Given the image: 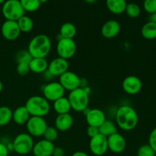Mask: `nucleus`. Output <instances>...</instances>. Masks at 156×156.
I'll return each instance as SVG.
<instances>
[{"mask_svg":"<svg viewBox=\"0 0 156 156\" xmlns=\"http://www.w3.org/2000/svg\"><path fill=\"white\" fill-rule=\"evenodd\" d=\"M115 117L117 126L124 131L133 130L139 123L136 111L129 105L120 107L117 109Z\"/></svg>","mask_w":156,"mask_h":156,"instance_id":"f257e3e1","label":"nucleus"},{"mask_svg":"<svg viewBox=\"0 0 156 156\" xmlns=\"http://www.w3.org/2000/svg\"><path fill=\"white\" fill-rule=\"evenodd\" d=\"M51 50V41L46 34H38L29 42L27 50L33 58H45Z\"/></svg>","mask_w":156,"mask_h":156,"instance_id":"f03ea898","label":"nucleus"},{"mask_svg":"<svg viewBox=\"0 0 156 156\" xmlns=\"http://www.w3.org/2000/svg\"><path fill=\"white\" fill-rule=\"evenodd\" d=\"M24 107L28 111L30 117H44L49 114L50 105L44 96L35 95L29 98Z\"/></svg>","mask_w":156,"mask_h":156,"instance_id":"7ed1b4c3","label":"nucleus"},{"mask_svg":"<svg viewBox=\"0 0 156 156\" xmlns=\"http://www.w3.org/2000/svg\"><path fill=\"white\" fill-rule=\"evenodd\" d=\"M67 98L73 111L83 112L88 108L89 104V94H87L84 88H78L70 91Z\"/></svg>","mask_w":156,"mask_h":156,"instance_id":"20e7f679","label":"nucleus"},{"mask_svg":"<svg viewBox=\"0 0 156 156\" xmlns=\"http://www.w3.org/2000/svg\"><path fill=\"white\" fill-rule=\"evenodd\" d=\"M2 12L6 20L15 21H18L26 13L19 0L5 1L2 7Z\"/></svg>","mask_w":156,"mask_h":156,"instance_id":"39448f33","label":"nucleus"},{"mask_svg":"<svg viewBox=\"0 0 156 156\" xmlns=\"http://www.w3.org/2000/svg\"><path fill=\"white\" fill-rule=\"evenodd\" d=\"M14 151L19 155H27L33 149L34 140L30 135L25 133H20L14 139Z\"/></svg>","mask_w":156,"mask_h":156,"instance_id":"423d86ee","label":"nucleus"},{"mask_svg":"<svg viewBox=\"0 0 156 156\" xmlns=\"http://www.w3.org/2000/svg\"><path fill=\"white\" fill-rule=\"evenodd\" d=\"M77 47L73 39L60 38L56 44V52L59 57L68 60L76 54Z\"/></svg>","mask_w":156,"mask_h":156,"instance_id":"0eeeda50","label":"nucleus"},{"mask_svg":"<svg viewBox=\"0 0 156 156\" xmlns=\"http://www.w3.org/2000/svg\"><path fill=\"white\" fill-rule=\"evenodd\" d=\"M47 126V123L44 117H30L26 123L28 134L35 137L42 136Z\"/></svg>","mask_w":156,"mask_h":156,"instance_id":"6e6552de","label":"nucleus"},{"mask_svg":"<svg viewBox=\"0 0 156 156\" xmlns=\"http://www.w3.org/2000/svg\"><path fill=\"white\" fill-rule=\"evenodd\" d=\"M65 89L59 82H52L44 85L43 94L48 101H56L58 99L64 97Z\"/></svg>","mask_w":156,"mask_h":156,"instance_id":"1a4fd4ad","label":"nucleus"},{"mask_svg":"<svg viewBox=\"0 0 156 156\" xmlns=\"http://www.w3.org/2000/svg\"><path fill=\"white\" fill-rule=\"evenodd\" d=\"M89 149L91 153L94 155H103L108 152V138L101 134H98L96 136L90 140Z\"/></svg>","mask_w":156,"mask_h":156,"instance_id":"9d476101","label":"nucleus"},{"mask_svg":"<svg viewBox=\"0 0 156 156\" xmlns=\"http://www.w3.org/2000/svg\"><path fill=\"white\" fill-rule=\"evenodd\" d=\"M81 79L76 73L72 71L66 72L59 76V82L65 91H72L78 88H80Z\"/></svg>","mask_w":156,"mask_h":156,"instance_id":"9b49d317","label":"nucleus"},{"mask_svg":"<svg viewBox=\"0 0 156 156\" xmlns=\"http://www.w3.org/2000/svg\"><path fill=\"white\" fill-rule=\"evenodd\" d=\"M1 32L3 37L8 41H15L21 33L17 21L8 20H5L3 22L1 27Z\"/></svg>","mask_w":156,"mask_h":156,"instance_id":"f8f14e48","label":"nucleus"},{"mask_svg":"<svg viewBox=\"0 0 156 156\" xmlns=\"http://www.w3.org/2000/svg\"><path fill=\"white\" fill-rule=\"evenodd\" d=\"M123 89L126 94H136L141 91L143 82L141 79L136 76H129L125 78L122 83Z\"/></svg>","mask_w":156,"mask_h":156,"instance_id":"ddd939ff","label":"nucleus"},{"mask_svg":"<svg viewBox=\"0 0 156 156\" xmlns=\"http://www.w3.org/2000/svg\"><path fill=\"white\" fill-rule=\"evenodd\" d=\"M69 62L65 59L60 57H56L53 59L50 63L48 64L49 73L54 77V76H60L66 72L69 71Z\"/></svg>","mask_w":156,"mask_h":156,"instance_id":"4468645a","label":"nucleus"},{"mask_svg":"<svg viewBox=\"0 0 156 156\" xmlns=\"http://www.w3.org/2000/svg\"><path fill=\"white\" fill-rule=\"evenodd\" d=\"M85 116L88 126H94V127L99 128L106 120L105 112L98 108L89 109Z\"/></svg>","mask_w":156,"mask_h":156,"instance_id":"2eb2a0df","label":"nucleus"},{"mask_svg":"<svg viewBox=\"0 0 156 156\" xmlns=\"http://www.w3.org/2000/svg\"><path fill=\"white\" fill-rule=\"evenodd\" d=\"M108 149L114 153H121L126 147V140L121 134L114 133L108 137Z\"/></svg>","mask_w":156,"mask_h":156,"instance_id":"dca6fc26","label":"nucleus"},{"mask_svg":"<svg viewBox=\"0 0 156 156\" xmlns=\"http://www.w3.org/2000/svg\"><path fill=\"white\" fill-rule=\"evenodd\" d=\"M54 147L53 143L42 140L34 145L32 152L34 156H52Z\"/></svg>","mask_w":156,"mask_h":156,"instance_id":"f3484780","label":"nucleus"},{"mask_svg":"<svg viewBox=\"0 0 156 156\" xmlns=\"http://www.w3.org/2000/svg\"><path fill=\"white\" fill-rule=\"evenodd\" d=\"M120 31V23L115 20H109L103 24L101 34L107 39H112L117 37Z\"/></svg>","mask_w":156,"mask_h":156,"instance_id":"a211bd4d","label":"nucleus"},{"mask_svg":"<svg viewBox=\"0 0 156 156\" xmlns=\"http://www.w3.org/2000/svg\"><path fill=\"white\" fill-rule=\"evenodd\" d=\"M73 125V117L70 114H59L55 120V128L58 131L65 132Z\"/></svg>","mask_w":156,"mask_h":156,"instance_id":"6ab92c4d","label":"nucleus"},{"mask_svg":"<svg viewBox=\"0 0 156 156\" xmlns=\"http://www.w3.org/2000/svg\"><path fill=\"white\" fill-rule=\"evenodd\" d=\"M30 115L24 106L17 108L12 114V120L18 125H24L27 123Z\"/></svg>","mask_w":156,"mask_h":156,"instance_id":"aec40b11","label":"nucleus"},{"mask_svg":"<svg viewBox=\"0 0 156 156\" xmlns=\"http://www.w3.org/2000/svg\"><path fill=\"white\" fill-rule=\"evenodd\" d=\"M48 62L45 58H33L29 63L30 72L44 73L48 69Z\"/></svg>","mask_w":156,"mask_h":156,"instance_id":"412c9836","label":"nucleus"},{"mask_svg":"<svg viewBox=\"0 0 156 156\" xmlns=\"http://www.w3.org/2000/svg\"><path fill=\"white\" fill-rule=\"evenodd\" d=\"M127 3L124 0H108L106 5L108 10L114 15H120L125 12Z\"/></svg>","mask_w":156,"mask_h":156,"instance_id":"4be33fe9","label":"nucleus"},{"mask_svg":"<svg viewBox=\"0 0 156 156\" xmlns=\"http://www.w3.org/2000/svg\"><path fill=\"white\" fill-rule=\"evenodd\" d=\"M53 109L59 115V114H69V111H71L72 108L68 98L62 97L53 102Z\"/></svg>","mask_w":156,"mask_h":156,"instance_id":"5701e85b","label":"nucleus"},{"mask_svg":"<svg viewBox=\"0 0 156 156\" xmlns=\"http://www.w3.org/2000/svg\"><path fill=\"white\" fill-rule=\"evenodd\" d=\"M77 33L76 26L71 22H66L62 24L59 29L61 38L65 39H73Z\"/></svg>","mask_w":156,"mask_h":156,"instance_id":"b1692460","label":"nucleus"},{"mask_svg":"<svg viewBox=\"0 0 156 156\" xmlns=\"http://www.w3.org/2000/svg\"><path fill=\"white\" fill-rule=\"evenodd\" d=\"M99 133L101 135L105 136L108 138L110 136L113 135L114 133H117V127L115 123L112 122L111 120H106L104 122L103 124L98 128Z\"/></svg>","mask_w":156,"mask_h":156,"instance_id":"393cba45","label":"nucleus"},{"mask_svg":"<svg viewBox=\"0 0 156 156\" xmlns=\"http://www.w3.org/2000/svg\"><path fill=\"white\" fill-rule=\"evenodd\" d=\"M141 34L145 39L154 40L156 38V24L148 21L142 27Z\"/></svg>","mask_w":156,"mask_h":156,"instance_id":"a878e982","label":"nucleus"},{"mask_svg":"<svg viewBox=\"0 0 156 156\" xmlns=\"http://www.w3.org/2000/svg\"><path fill=\"white\" fill-rule=\"evenodd\" d=\"M17 23H18L21 32H24V33H27V32L31 31L32 29L34 28V25L32 18L26 15L21 17L17 21Z\"/></svg>","mask_w":156,"mask_h":156,"instance_id":"bb28decb","label":"nucleus"},{"mask_svg":"<svg viewBox=\"0 0 156 156\" xmlns=\"http://www.w3.org/2000/svg\"><path fill=\"white\" fill-rule=\"evenodd\" d=\"M13 111L7 106L0 107V126H5L12 120Z\"/></svg>","mask_w":156,"mask_h":156,"instance_id":"cd10ccee","label":"nucleus"},{"mask_svg":"<svg viewBox=\"0 0 156 156\" xmlns=\"http://www.w3.org/2000/svg\"><path fill=\"white\" fill-rule=\"evenodd\" d=\"M21 2L25 12H35L41 7V5L40 0H21Z\"/></svg>","mask_w":156,"mask_h":156,"instance_id":"c85d7f7f","label":"nucleus"},{"mask_svg":"<svg viewBox=\"0 0 156 156\" xmlns=\"http://www.w3.org/2000/svg\"><path fill=\"white\" fill-rule=\"evenodd\" d=\"M125 12L129 18H136L140 16V13H141V9L136 3L130 2L126 5Z\"/></svg>","mask_w":156,"mask_h":156,"instance_id":"c756f323","label":"nucleus"},{"mask_svg":"<svg viewBox=\"0 0 156 156\" xmlns=\"http://www.w3.org/2000/svg\"><path fill=\"white\" fill-rule=\"evenodd\" d=\"M43 136L44 137V140L53 143L59 136V131L55 128V126H47Z\"/></svg>","mask_w":156,"mask_h":156,"instance_id":"7c9ffc66","label":"nucleus"},{"mask_svg":"<svg viewBox=\"0 0 156 156\" xmlns=\"http://www.w3.org/2000/svg\"><path fill=\"white\" fill-rule=\"evenodd\" d=\"M32 59H33V57H32L31 55L30 54L27 50H21L16 55V60L18 63H19V62H25V63L29 64Z\"/></svg>","mask_w":156,"mask_h":156,"instance_id":"2f4dec72","label":"nucleus"},{"mask_svg":"<svg viewBox=\"0 0 156 156\" xmlns=\"http://www.w3.org/2000/svg\"><path fill=\"white\" fill-rule=\"evenodd\" d=\"M155 152L149 144L140 146L137 152V156H155Z\"/></svg>","mask_w":156,"mask_h":156,"instance_id":"473e14b6","label":"nucleus"},{"mask_svg":"<svg viewBox=\"0 0 156 156\" xmlns=\"http://www.w3.org/2000/svg\"><path fill=\"white\" fill-rule=\"evenodd\" d=\"M16 71L17 73H18V74L20 75V76H27V75L30 72L29 64L25 63V62H19V63H18V65H17Z\"/></svg>","mask_w":156,"mask_h":156,"instance_id":"72a5a7b5","label":"nucleus"},{"mask_svg":"<svg viewBox=\"0 0 156 156\" xmlns=\"http://www.w3.org/2000/svg\"><path fill=\"white\" fill-rule=\"evenodd\" d=\"M143 8L150 15L155 13L156 12V0H146L143 3Z\"/></svg>","mask_w":156,"mask_h":156,"instance_id":"f704fd0d","label":"nucleus"},{"mask_svg":"<svg viewBox=\"0 0 156 156\" xmlns=\"http://www.w3.org/2000/svg\"><path fill=\"white\" fill-rule=\"evenodd\" d=\"M149 145L156 153V127L154 128L149 134Z\"/></svg>","mask_w":156,"mask_h":156,"instance_id":"c9c22d12","label":"nucleus"},{"mask_svg":"<svg viewBox=\"0 0 156 156\" xmlns=\"http://www.w3.org/2000/svg\"><path fill=\"white\" fill-rule=\"evenodd\" d=\"M99 134V129L98 127H94V126H88V129H87V135L90 138H93V137L96 136Z\"/></svg>","mask_w":156,"mask_h":156,"instance_id":"e433bc0d","label":"nucleus"},{"mask_svg":"<svg viewBox=\"0 0 156 156\" xmlns=\"http://www.w3.org/2000/svg\"><path fill=\"white\" fill-rule=\"evenodd\" d=\"M64 155H65V152L62 148L54 147L52 156H64Z\"/></svg>","mask_w":156,"mask_h":156,"instance_id":"4c0bfd02","label":"nucleus"},{"mask_svg":"<svg viewBox=\"0 0 156 156\" xmlns=\"http://www.w3.org/2000/svg\"><path fill=\"white\" fill-rule=\"evenodd\" d=\"M9 155V150H8L6 145L4 143H0V156H8Z\"/></svg>","mask_w":156,"mask_h":156,"instance_id":"58836bf2","label":"nucleus"},{"mask_svg":"<svg viewBox=\"0 0 156 156\" xmlns=\"http://www.w3.org/2000/svg\"><path fill=\"white\" fill-rule=\"evenodd\" d=\"M149 22H152V23H155V24H156V12L151 14V15H149Z\"/></svg>","mask_w":156,"mask_h":156,"instance_id":"ea45409f","label":"nucleus"},{"mask_svg":"<svg viewBox=\"0 0 156 156\" xmlns=\"http://www.w3.org/2000/svg\"><path fill=\"white\" fill-rule=\"evenodd\" d=\"M72 156H89V155L85 152H82V151H78V152H74Z\"/></svg>","mask_w":156,"mask_h":156,"instance_id":"a19ab883","label":"nucleus"},{"mask_svg":"<svg viewBox=\"0 0 156 156\" xmlns=\"http://www.w3.org/2000/svg\"><path fill=\"white\" fill-rule=\"evenodd\" d=\"M6 147H7L9 152V151H14V146H13V143H8V145H6Z\"/></svg>","mask_w":156,"mask_h":156,"instance_id":"79ce46f5","label":"nucleus"},{"mask_svg":"<svg viewBox=\"0 0 156 156\" xmlns=\"http://www.w3.org/2000/svg\"><path fill=\"white\" fill-rule=\"evenodd\" d=\"M2 90H3V84H2V82L0 81V93L2 91Z\"/></svg>","mask_w":156,"mask_h":156,"instance_id":"37998d69","label":"nucleus"},{"mask_svg":"<svg viewBox=\"0 0 156 156\" xmlns=\"http://www.w3.org/2000/svg\"><path fill=\"white\" fill-rule=\"evenodd\" d=\"M4 2L5 1H3V0H0V4H3Z\"/></svg>","mask_w":156,"mask_h":156,"instance_id":"c03bdc74","label":"nucleus"}]
</instances>
